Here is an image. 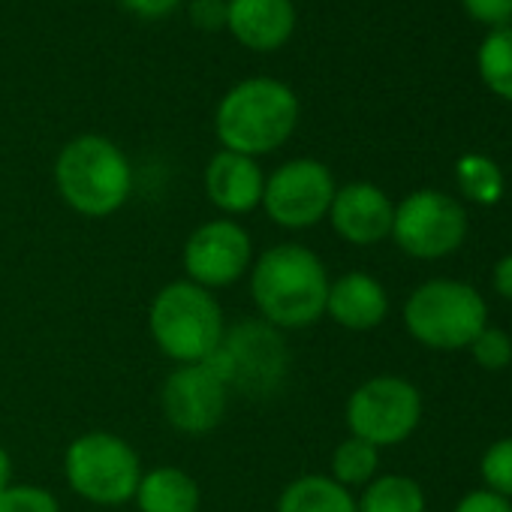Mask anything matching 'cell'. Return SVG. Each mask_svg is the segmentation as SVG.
<instances>
[{"instance_id": "1", "label": "cell", "mask_w": 512, "mask_h": 512, "mask_svg": "<svg viewBox=\"0 0 512 512\" xmlns=\"http://www.w3.org/2000/svg\"><path fill=\"white\" fill-rule=\"evenodd\" d=\"M329 272L305 244H275L250 269V296L260 320L287 332L308 329L326 314Z\"/></svg>"}, {"instance_id": "2", "label": "cell", "mask_w": 512, "mask_h": 512, "mask_svg": "<svg viewBox=\"0 0 512 512\" xmlns=\"http://www.w3.org/2000/svg\"><path fill=\"white\" fill-rule=\"evenodd\" d=\"M299 127L296 91L272 76H253L232 85L214 112V133L223 151L263 157L290 142Z\"/></svg>"}, {"instance_id": "3", "label": "cell", "mask_w": 512, "mask_h": 512, "mask_svg": "<svg viewBox=\"0 0 512 512\" xmlns=\"http://www.w3.org/2000/svg\"><path fill=\"white\" fill-rule=\"evenodd\" d=\"M55 184L76 214L109 217L130 199L133 169L112 139L82 133L61 148L55 160Z\"/></svg>"}, {"instance_id": "4", "label": "cell", "mask_w": 512, "mask_h": 512, "mask_svg": "<svg viewBox=\"0 0 512 512\" xmlns=\"http://www.w3.org/2000/svg\"><path fill=\"white\" fill-rule=\"evenodd\" d=\"M148 332L166 359L196 365L217 350L226 332L223 308L211 290L196 287L187 278L172 281L151 302Z\"/></svg>"}, {"instance_id": "5", "label": "cell", "mask_w": 512, "mask_h": 512, "mask_svg": "<svg viewBox=\"0 0 512 512\" xmlns=\"http://www.w3.org/2000/svg\"><path fill=\"white\" fill-rule=\"evenodd\" d=\"M205 365L223 380L226 392L263 401L284 389L290 374V347L284 332L266 320H244L223 332Z\"/></svg>"}, {"instance_id": "6", "label": "cell", "mask_w": 512, "mask_h": 512, "mask_svg": "<svg viewBox=\"0 0 512 512\" xmlns=\"http://www.w3.org/2000/svg\"><path fill=\"white\" fill-rule=\"evenodd\" d=\"M404 326L428 350H464L488 326V305L470 284L434 278L410 293Z\"/></svg>"}, {"instance_id": "7", "label": "cell", "mask_w": 512, "mask_h": 512, "mask_svg": "<svg viewBox=\"0 0 512 512\" xmlns=\"http://www.w3.org/2000/svg\"><path fill=\"white\" fill-rule=\"evenodd\" d=\"M142 473L139 452L112 431H88L64 452L67 485L97 506H121L133 500Z\"/></svg>"}, {"instance_id": "8", "label": "cell", "mask_w": 512, "mask_h": 512, "mask_svg": "<svg viewBox=\"0 0 512 512\" xmlns=\"http://www.w3.org/2000/svg\"><path fill=\"white\" fill-rule=\"evenodd\" d=\"M422 419V395L404 377H371L347 401V428L353 437L383 449L404 443Z\"/></svg>"}, {"instance_id": "9", "label": "cell", "mask_w": 512, "mask_h": 512, "mask_svg": "<svg viewBox=\"0 0 512 512\" xmlns=\"http://www.w3.org/2000/svg\"><path fill=\"white\" fill-rule=\"evenodd\" d=\"M392 238L413 260H443L467 238V211L443 190H416L395 205Z\"/></svg>"}, {"instance_id": "10", "label": "cell", "mask_w": 512, "mask_h": 512, "mask_svg": "<svg viewBox=\"0 0 512 512\" xmlns=\"http://www.w3.org/2000/svg\"><path fill=\"white\" fill-rule=\"evenodd\" d=\"M335 175L314 157H296L281 163L263 190V208L269 220L284 229H311L329 217L335 199Z\"/></svg>"}, {"instance_id": "11", "label": "cell", "mask_w": 512, "mask_h": 512, "mask_svg": "<svg viewBox=\"0 0 512 512\" xmlns=\"http://www.w3.org/2000/svg\"><path fill=\"white\" fill-rule=\"evenodd\" d=\"M250 232L229 217L208 220L196 226L184 244L181 263L190 284L205 290H220L235 284L250 269Z\"/></svg>"}, {"instance_id": "12", "label": "cell", "mask_w": 512, "mask_h": 512, "mask_svg": "<svg viewBox=\"0 0 512 512\" xmlns=\"http://www.w3.org/2000/svg\"><path fill=\"white\" fill-rule=\"evenodd\" d=\"M229 392L223 380L205 365H178L160 389V407L166 422L190 437L211 434L226 416Z\"/></svg>"}, {"instance_id": "13", "label": "cell", "mask_w": 512, "mask_h": 512, "mask_svg": "<svg viewBox=\"0 0 512 512\" xmlns=\"http://www.w3.org/2000/svg\"><path fill=\"white\" fill-rule=\"evenodd\" d=\"M392 220H395V205L371 181H353L335 190L332 208H329V223L332 229L356 247H371L383 238L392 235Z\"/></svg>"}, {"instance_id": "14", "label": "cell", "mask_w": 512, "mask_h": 512, "mask_svg": "<svg viewBox=\"0 0 512 512\" xmlns=\"http://www.w3.org/2000/svg\"><path fill=\"white\" fill-rule=\"evenodd\" d=\"M293 0H226V31L250 52H278L296 34Z\"/></svg>"}, {"instance_id": "15", "label": "cell", "mask_w": 512, "mask_h": 512, "mask_svg": "<svg viewBox=\"0 0 512 512\" xmlns=\"http://www.w3.org/2000/svg\"><path fill=\"white\" fill-rule=\"evenodd\" d=\"M266 175L253 157L235 151H217L205 166V193L214 208L229 217L250 214L263 205Z\"/></svg>"}, {"instance_id": "16", "label": "cell", "mask_w": 512, "mask_h": 512, "mask_svg": "<svg viewBox=\"0 0 512 512\" xmlns=\"http://www.w3.org/2000/svg\"><path fill=\"white\" fill-rule=\"evenodd\" d=\"M326 314L350 332H368L386 320L389 293L377 278L365 272H350L329 284Z\"/></svg>"}, {"instance_id": "17", "label": "cell", "mask_w": 512, "mask_h": 512, "mask_svg": "<svg viewBox=\"0 0 512 512\" xmlns=\"http://www.w3.org/2000/svg\"><path fill=\"white\" fill-rule=\"evenodd\" d=\"M139 512H199V482L181 467H154L142 473L136 488Z\"/></svg>"}, {"instance_id": "18", "label": "cell", "mask_w": 512, "mask_h": 512, "mask_svg": "<svg viewBox=\"0 0 512 512\" xmlns=\"http://www.w3.org/2000/svg\"><path fill=\"white\" fill-rule=\"evenodd\" d=\"M275 512H359L350 488L338 485L332 476L308 473L293 479L281 497Z\"/></svg>"}, {"instance_id": "19", "label": "cell", "mask_w": 512, "mask_h": 512, "mask_svg": "<svg viewBox=\"0 0 512 512\" xmlns=\"http://www.w3.org/2000/svg\"><path fill=\"white\" fill-rule=\"evenodd\" d=\"M359 512H425V491L413 476L389 473L374 476L362 497L356 500Z\"/></svg>"}, {"instance_id": "20", "label": "cell", "mask_w": 512, "mask_h": 512, "mask_svg": "<svg viewBox=\"0 0 512 512\" xmlns=\"http://www.w3.org/2000/svg\"><path fill=\"white\" fill-rule=\"evenodd\" d=\"M476 70L494 97L512 103V25L485 34L476 52Z\"/></svg>"}, {"instance_id": "21", "label": "cell", "mask_w": 512, "mask_h": 512, "mask_svg": "<svg viewBox=\"0 0 512 512\" xmlns=\"http://www.w3.org/2000/svg\"><path fill=\"white\" fill-rule=\"evenodd\" d=\"M455 181L473 205H497L506 187L500 166L485 154H464L455 163Z\"/></svg>"}, {"instance_id": "22", "label": "cell", "mask_w": 512, "mask_h": 512, "mask_svg": "<svg viewBox=\"0 0 512 512\" xmlns=\"http://www.w3.org/2000/svg\"><path fill=\"white\" fill-rule=\"evenodd\" d=\"M377 467H380V449L353 434L341 440L332 452V479L344 488H356V485L365 488L377 476Z\"/></svg>"}, {"instance_id": "23", "label": "cell", "mask_w": 512, "mask_h": 512, "mask_svg": "<svg viewBox=\"0 0 512 512\" xmlns=\"http://www.w3.org/2000/svg\"><path fill=\"white\" fill-rule=\"evenodd\" d=\"M479 473L488 485V491L512 500V437H503L491 443L479 461Z\"/></svg>"}, {"instance_id": "24", "label": "cell", "mask_w": 512, "mask_h": 512, "mask_svg": "<svg viewBox=\"0 0 512 512\" xmlns=\"http://www.w3.org/2000/svg\"><path fill=\"white\" fill-rule=\"evenodd\" d=\"M467 350H470V356L476 359V365L485 368V371H503V368L512 365V338H509L503 329L485 326V329L473 338V344H470Z\"/></svg>"}, {"instance_id": "25", "label": "cell", "mask_w": 512, "mask_h": 512, "mask_svg": "<svg viewBox=\"0 0 512 512\" xmlns=\"http://www.w3.org/2000/svg\"><path fill=\"white\" fill-rule=\"evenodd\" d=\"M0 512H61V503L40 485H7L0 491Z\"/></svg>"}, {"instance_id": "26", "label": "cell", "mask_w": 512, "mask_h": 512, "mask_svg": "<svg viewBox=\"0 0 512 512\" xmlns=\"http://www.w3.org/2000/svg\"><path fill=\"white\" fill-rule=\"evenodd\" d=\"M464 13L488 31L512 25V0H461Z\"/></svg>"}, {"instance_id": "27", "label": "cell", "mask_w": 512, "mask_h": 512, "mask_svg": "<svg viewBox=\"0 0 512 512\" xmlns=\"http://www.w3.org/2000/svg\"><path fill=\"white\" fill-rule=\"evenodd\" d=\"M190 22L199 31H220L226 28V0H193Z\"/></svg>"}, {"instance_id": "28", "label": "cell", "mask_w": 512, "mask_h": 512, "mask_svg": "<svg viewBox=\"0 0 512 512\" xmlns=\"http://www.w3.org/2000/svg\"><path fill=\"white\" fill-rule=\"evenodd\" d=\"M455 512H512V500L488 491V488H479V491H470L458 500Z\"/></svg>"}, {"instance_id": "29", "label": "cell", "mask_w": 512, "mask_h": 512, "mask_svg": "<svg viewBox=\"0 0 512 512\" xmlns=\"http://www.w3.org/2000/svg\"><path fill=\"white\" fill-rule=\"evenodd\" d=\"M181 0H121V7L139 19H148V22H157V19H166L169 13L178 10Z\"/></svg>"}, {"instance_id": "30", "label": "cell", "mask_w": 512, "mask_h": 512, "mask_svg": "<svg viewBox=\"0 0 512 512\" xmlns=\"http://www.w3.org/2000/svg\"><path fill=\"white\" fill-rule=\"evenodd\" d=\"M491 284H494V293L506 302H512V253L497 260L494 272H491Z\"/></svg>"}, {"instance_id": "31", "label": "cell", "mask_w": 512, "mask_h": 512, "mask_svg": "<svg viewBox=\"0 0 512 512\" xmlns=\"http://www.w3.org/2000/svg\"><path fill=\"white\" fill-rule=\"evenodd\" d=\"M7 485H13V458L4 446H0V491Z\"/></svg>"}]
</instances>
